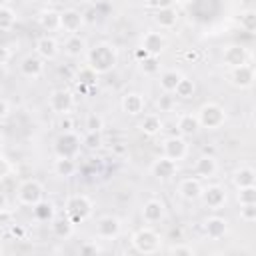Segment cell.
I'll use <instances>...</instances> for the list:
<instances>
[{
    "label": "cell",
    "mask_w": 256,
    "mask_h": 256,
    "mask_svg": "<svg viewBox=\"0 0 256 256\" xmlns=\"http://www.w3.org/2000/svg\"><path fill=\"white\" fill-rule=\"evenodd\" d=\"M84 56H86V64L98 76L112 72L118 64V48L110 42H96L94 46H88Z\"/></svg>",
    "instance_id": "obj_1"
},
{
    "label": "cell",
    "mask_w": 256,
    "mask_h": 256,
    "mask_svg": "<svg viewBox=\"0 0 256 256\" xmlns=\"http://www.w3.org/2000/svg\"><path fill=\"white\" fill-rule=\"evenodd\" d=\"M198 124L204 130H220L226 122V110L218 102H204L196 112Z\"/></svg>",
    "instance_id": "obj_2"
},
{
    "label": "cell",
    "mask_w": 256,
    "mask_h": 256,
    "mask_svg": "<svg viewBox=\"0 0 256 256\" xmlns=\"http://www.w3.org/2000/svg\"><path fill=\"white\" fill-rule=\"evenodd\" d=\"M92 212H94V204H92V200L86 194H72L64 202V214L74 224L86 222L92 216Z\"/></svg>",
    "instance_id": "obj_3"
},
{
    "label": "cell",
    "mask_w": 256,
    "mask_h": 256,
    "mask_svg": "<svg viewBox=\"0 0 256 256\" xmlns=\"http://www.w3.org/2000/svg\"><path fill=\"white\" fill-rule=\"evenodd\" d=\"M130 244L138 254H156L162 248V238L154 228L144 226V228H138L132 234Z\"/></svg>",
    "instance_id": "obj_4"
},
{
    "label": "cell",
    "mask_w": 256,
    "mask_h": 256,
    "mask_svg": "<svg viewBox=\"0 0 256 256\" xmlns=\"http://www.w3.org/2000/svg\"><path fill=\"white\" fill-rule=\"evenodd\" d=\"M82 150V138L74 130H62L54 142V152L60 158H78Z\"/></svg>",
    "instance_id": "obj_5"
},
{
    "label": "cell",
    "mask_w": 256,
    "mask_h": 256,
    "mask_svg": "<svg viewBox=\"0 0 256 256\" xmlns=\"http://www.w3.org/2000/svg\"><path fill=\"white\" fill-rule=\"evenodd\" d=\"M16 198L22 206H32L34 208L38 202L44 200V184L34 180V178L24 180L16 190Z\"/></svg>",
    "instance_id": "obj_6"
},
{
    "label": "cell",
    "mask_w": 256,
    "mask_h": 256,
    "mask_svg": "<svg viewBox=\"0 0 256 256\" xmlns=\"http://www.w3.org/2000/svg\"><path fill=\"white\" fill-rule=\"evenodd\" d=\"M48 108L54 114H58V116L70 114V110L74 108V94L68 88H56V90H52L50 96H48Z\"/></svg>",
    "instance_id": "obj_7"
},
{
    "label": "cell",
    "mask_w": 256,
    "mask_h": 256,
    "mask_svg": "<svg viewBox=\"0 0 256 256\" xmlns=\"http://www.w3.org/2000/svg\"><path fill=\"white\" fill-rule=\"evenodd\" d=\"M122 232V220L114 214L100 216L96 222V236L102 240H116Z\"/></svg>",
    "instance_id": "obj_8"
},
{
    "label": "cell",
    "mask_w": 256,
    "mask_h": 256,
    "mask_svg": "<svg viewBox=\"0 0 256 256\" xmlns=\"http://www.w3.org/2000/svg\"><path fill=\"white\" fill-rule=\"evenodd\" d=\"M188 150H190V146H188V142H186V138L184 136H168L164 142H162V152H164V156H168L170 160H174V162H180V160H184L186 156H188Z\"/></svg>",
    "instance_id": "obj_9"
},
{
    "label": "cell",
    "mask_w": 256,
    "mask_h": 256,
    "mask_svg": "<svg viewBox=\"0 0 256 256\" xmlns=\"http://www.w3.org/2000/svg\"><path fill=\"white\" fill-rule=\"evenodd\" d=\"M200 200L204 202V206H206L208 210H220V208L228 202V194H226V188H224V186H220V184H210V186H204V188H202Z\"/></svg>",
    "instance_id": "obj_10"
},
{
    "label": "cell",
    "mask_w": 256,
    "mask_h": 256,
    "mask_svg": "<svg viewBox=\"0 0 256 256\" xmlns=\"http://www.w3.org/2000/svg\"><path fill=\"white\" fill-rule=\"evenodd\" d=\"M228 80L234 88L238 90H248L252 88L254 84V68L246 62V64H240L236 68H230V74H228Z\"/></svg>",
    "instance_id": "obj_11"
},
{
    "label": "cell",
    "mask_w": 256,
    "mask_h": 256,
    "mask_svg": "<svg viewBox=\"0 0 256 256\" xmlns=\"http://www.w3.org/2000/svg\"><path fill=\"white\" fill-rule=\"evenodd\" d=\"M176 172H178V162H174V160H170L168 156H158L152 164H150V174L154 176V178H158V180H170V178H174L176 176Z\"/></svg>",
    "instance_id": "obj_12"
},
{
    "label": "cell",
    "mask_w": 256,
    "mask_h": 256,
    "mask_svg": "<svg viewBox=\"0 0 256 256\" xmlns=\"http://www.w3.org/2000/svg\"><path fill=\"white\" fill-rule=\"evenodd\" d=\"M120 108L126 116H140L144 114V108H146V100L140 92H126L122 98H120Z\"/></svg>",
    "instance_id": "obj_13"
},
{
    "label": "cell",
    "mask_w": 256,
    "mask_h": 256,
    "mask_svg": "<svg viewBox=\"0 0 256 256\" xmlns=\"http://www.w3.org/2000/svg\"><path fill=\"white\" fill-rule=\"evenodd\" d=\"M34 54H38L44 62H50V60H56L58 54H60V44L56 38L52 36H40L36 40V46H34Z\"/></svg>",
    "instance_id": "obj_14"
},
{
    "label": "cell",
    "mask_w": 256,
    "mask_h": 256,
    "mask_svg": "<svg viewBox=\"0 0 256 256\" xmlns=\"http://www.w3.org/2000/svg\"><path fill=\"white\" fill-rule=\"evenodd\" d=\"M248 50L240 44H228L224 46L222 50V64L228 66V68H236L240 64H246L248 62Z\"/></svg>",
    "instance_id": "obj_15"
},
{
    "label": "cell",
    "mask_w": 256,
    "mask_h": 256,
    "mask_svg": "<svg viewBox=\"0 0 256 256\" xmlns=\"http://www.w3.org/2000/svg\"><path fill=\"white\" fill-rule=\"evenodd\" d=\"M166 218V206L162 200L158 198H150L144 202L142 206V220L146 224H156V222H162Z\"/></svg>",
    "instance_id": "obj_16"
},
{
    "label": "cell",
    "mask_w": 256,
    "mask_h": 256,
    "mask_svg": "<svg viewBox=\"0 0 256 256\" xmlns=\"http://www.w3.org/2000/svg\"><path fill=\"white\" fill-rule=\"evenodd\" d=\"M84 24V16L76 8H66L60 12V30L66 34H78Z\"/></svg>",
    "instance_id": "obj_17"
},
{
    "label": "cell",
    "mask_w": 256,
    "mask_h": 256,
    "mask_svg": "<svg viewBox=\"0 0 256 256\" xmlns=\"http://www.w3.org/2000/svg\"><path fill=\"white\" fill-rule=\"evenodd\" d=\"M20 74L24 78H30V80H36L44 74V60L38 56V54H28L22 58L20 62Z\"/></svg>",
    "instance_id": "obj_18"
},
{
    "label": "cell",
    "mask_w": 256,
    "mask_h": 256,
    "mask_svg": "<svg viewBox=\"0 0 256 256\" xmlns=\"http://www.w3.org/2000/svg\"><path fill=\"white\" fill-rule=\"evenodd\" d=\"M194 172H196L198 178L210 180L218 174V160L212 154H200L194 162Z\"/></svg>",
    "instance_id": "obj_19"
},
{
    "label": "cell",
    "mask_w": 256,
    "mask_h": 256,
    "mask_svg": "<svg viewBox=\"0 0 256 256\" xmlns=\"http://www.w3.org/2000/svg\"><path fill=\"white\" fill-rule=\"evenodd\" d=\"M140 46L152 54V56H160L164 50H166V36L162 32H154V30H148L144 36H142V42Z\"/></svg>",
    "instance_id": "obj_20"
},
{
    "label": "cell",
    "mask_w": 256,
    "mask_h": 256,
    "mask_svg": "<svg viewBox=\"0 0 256 256\" xmlns=\"http://www.w3.org/2000/svg\"><path fill=\"white\" fill-rule=\"evenodd\" d=\"M202 182L198 178H182L178 182V194L182 200L186 202H194V200H200V194H202Z\"/></svg>",
    "instance_id": "obj_21"
},
{
    "label": "cell",
    "mask_w": 256,
    "mask_h": 256,
    "mask_svg": "<svg viewBox=\"0 0 256 256\" xmlns=\"http://www.w3.org/2000/svg\"><path fill=\"white\" fill-rule=\"evenodd\" d=\"M204 228V234L210 238V240H220L226 236L228 232V220L222 218V216H208L202 224Z\"/></svg>",
    "instance_id": "obj_22"
},
{
    "label": "cell",
    "mask_w": 256,
    "mask_h": 256,
    "mask_svg": "<svg viewBox=\"0 0 256 256\" xmlns=\"http://www.w3.org/2000/svg\"><path fill=\"white\" fill-rule=\"evenodd\" d=\"M138 130H140L144 136L152 138V136H158V134L164 130V122H162L160 114H156V112H148V114H144V116L140 118V122H138Z\"/></svg>",
    "instance_id": "obj_23"
},
{
    "label": "cell",
    "mask_w": 256,
    "mask_h": 256,
    "mask_svg": "<svg viewBox=\"0 0 256 256\" xmlns=\"http://www.w3.org/2000/svg\"><path fill=\"white\" fill-rule=\"evenodd\" d=\"M74 222L66 216V214H62V216H54L52 220H50V230H52V234L56 236V238H60V240H68L72 234H74Z\"/></svg>",
    "instance_id": "obj_24"
},
{
    "label": "cell",
    "mask_w": 256,
    "mask_h": 256,
    "mask_svg": "<svg viewBox=\"0 0 256 256\" xmlns=\"http://www.w3.org/2000/svg\"><path fill=\"white\" fill-rule=\"evenodd\" d=\"M86 50H88V42L80 34H68V38L64 40V54L70 58H80L86 54Z\"/></svg>",
    "instance_id": "obj_25"
},
{
    "label": "cell",
    "mask_w": 256,
    "mask_h": 256,
    "mask_svg": "<svg viewBox=\"0 0 256 256\" xmlns=\"http://www.w3.org/2000/svg\"><path fill=\"white\" fill-rule=\"evenodd\" d=\"M176 128H178V134L188 138V136H194L198 130H200V124H198V118L194 112H184L178 116L176 120Z\"/></svg>",
    "instance_id": "obj_26"
},
{
    "label": "cell",
    "mask_w": 256,
    "mask_h": 256,
    "mask_svg": "<svg viewBox=\"0 0 256 256\" xmlns=\"http://www.w3.org/2000/svg\"><path fill=\"white\" fill-rule=\"evenodd\" d=\"M178 18H180V14H178V10H176L174 6L154 10V22H156V26H160L162 30L174 28V26L178 24Z\"/></svg>",
    "instance_id": "obj_27"
},
{
    "label": "cell",
    "mask_w": 256,
    "mask_h": 256,
    "mask_svg": "<svg viewBox=\"0 0 256 256\" xmlns=\"http://www.w3.org/2000/svg\"><path fill=\"white\" fill-rule=\"evenodd\" d=\"M38 24L42 30L46 32H56L60 30V12L54 10V8H44L40 14H38Z\"/></svg>",
    "instance_id": "obj_28"
},
{
    "label": "cell",
    "mask_w": 256,
    "mask_h": 256,
    "mask_svg": "<svg viewBox=\"0 0 256 256\" xmlns=\"http://www.w3.org/2000/svg\"><path fill=\"white\" fill-rule=\"evenodd\" d=\"M232 184L234 188H244V186H256V172L250 166H240L232 172Z\"/></svg>",
    "instance_id": "obj_29"
},
{
    "label": "cell",
    "mask_w": 256,
    "mask_h": 256,
    "mask_svg": "<svg viewBox=\"0 0 256 256\" xmlns=\"http://www.w3.org/2000/svg\"><path fill=\"white\" fill-rule=\"evenodd\" d=\"M182 76H184V74H182L180 70H166V72H162V74H160V80H158L160 90L166 92V94H172V92L176 90V86H178V82H180Z\"/></svg>",
    "instance_id": "obj_30"
},
{
    "label": "cell",
    "mask_w": 256,
    "mask_h": 256,
    "mask_svg": "<svg viewBox=\"0 0 256 256\" xmlns=\"http://www.w3.org/2000/svg\"><path fill=\"white\" fill-rule=\"evenodd\" d=\"M76 170H78V166H76L74 158H60V156H56V160H54V174L56 176L70 178V176L76 174Z\"/></svg>",
    "instance_id": "obj_31"
},
{
    "label": "cell",
    "mask_w": 256,
    "mask_h": 256,
    "mask_svg": "<svg viewBox=\"0 0 256 256\" xmlns=\"http://www.w3.org/2000/svg\"><path fill=\"white\" fill-rule=\"evenodd\" d=\"M74 80H76V84H80V86H88V88H92V86L98 82V74L86 64V66H82V68L76 72Z\"/></svg>",
    "instance_id": "obj_32"
},
{
    "label": "cell",
    "mask_w": 256,
    "mask_h": 256,
    "mask_svg": "<svg viewBox=\"0 0 256 256\" xmlns=\"http://www.w3.org/2000/svg\"><path fill=\"white\" fill-rule=\"evenodd\" d=\"M194 92H196V84L188 76H182L180 82H178V86H176V90H174V94L178 98H182V100H190L194 96Z\"/></svg>",
    "instance_id": "obj_33"
},
{
    "label": "cell",
    "mask_w": 256,
    "mask_h": 256,
    "mask_svg": "<svg viewBox=\"0 0 256 256\" xmlns=\"http://www.w3.org/2000/svg\"><path fill=\"white\" fill-rule=\"evenodd\" d=\"M16 24V12L6 6V4H0V32H10Z\"/></svg>",
    "instance_id": "obj_34"
},
{
    "label": "cell",
    "mask_w": 256,
    "mask_h": 256,
    "mask_svg": "<svg viewBox=\"0 0 256 256\" xmlns=\"http://www.w3.org/2000/svg\"><path fill=\"white\" fill-rule=\"evenodd\" d=\"M34 216L38 220H52L54 218V204L52 202H46V200L38 202L34 206Z\"/></svg>",
    "instance_id": "obj_35"
},
{
    "label": "cell",
    "mask_w": 256,
    "mask_h": 256,
    "mask_svg": "<svg viewBox=\"0 0 256 256\" xmlns=\"http://www.w3.org/2000/svg\"><path fill=\"white\" fill-rule=\"evenodd\" d=\"M236 202L238 204H252V202H256V186L236 188Z\"/></svg>",
    "instance_id": "obj_36"
},
{
    "label": "cell",
    "mask_w": 256,
    "mask_h": 256,
    "mask_svg": "<svg viewBox=\"0 0 256 256\" xmlns=\"http://www.w3.org/2000/svg\"><path fill=\"white\" fill-rule=\"evenodd\" d=\"M140 64V70L144 72V74H158L160 72V58L158 56H146L144 60H140L138 62Z\"/></svg>",
    "instance_id": "obj_37"
},
{
    "label": "cell",
    "mask_w": 256,
    "mask_h": 256,
    "mask_svg": "<svg viewBox=\"0 0 256 256\" xmlns=\"http://www.w3.org/2000/svg\"><path fill=\"white\" fill-rule=\"evenodd\" d=\"M240 28L244 32H254L256 30V12L254 10L240 12Z\"/></svg>",
    "instance_id": "obj_38"
},
{
    "label": "cell",
    "mask_w": 256,
    "mask_h": 256,
    "mask_svg": "<svg viewBox=\"0 0 256 256\" xmlns=\"http://www.w3.org/2000/svg\"><path fill=\"white\" fill-rule=\"evenodd\" d=\"M82 148H88V150L102 148V132H86V136L82 138Z\"/></svg>",
    "instance_id": "obj_39"
},
{
    "label": "cell",
    "mask_w": 256,
    "mask_h": 256,
    "mask_svg": "<svg viewBox=\"0 0 256 256\" xmlns=\"http://www.w3.org/2000/svg\"><path fill=\"white\" fill-rule=\"evenodd\" d=\"M86 132H102L104 128V118L100 114H88L86 116Z\"/></svg>",
    "instance_id": "obj_40"
},
{
    "label": "cell",
    "mask_w": 256,
    "mask_h": 256,
    "mask_svg": "<svg viewBox=\"0 0 256 256\" xmlns=\"http://www.w3.org/2000/svg\"><path fill=\"white\" fill-rule=\"evenodd\" d=\"M240 220L246 224L256 222V202L252 204H240Z\"/></svg>",
    "instance_id": "obj_41"
},
{
    "label": "cell",
    "mask_w": 256,
    "mask_h": 256,
    "mask_svg": "<svg viewBox=\"0 0 256 256\" xmlns=\"http://www.w3.org/2000/svg\"><path fill=\"white\" fill-rule=\"evenodd\" d=\"M168 252L170 254H176V256H194L196 250L190 244H174V246L168 248Z\"/></svg>",
    "instance_id": "obj_42"
},
{
    "label": "cell",
    "mask_w": 256,
    "mask_h": 256,
    "mask_svg": "<svg viewBox=\"0 0 256 256\" xmlns=\"http://www.w3.org/2000/svg\"><path fill=\"white\" fill-rule=\"evenodd\" d=\"M98 252H102V248L96 242H90V240L78 246V254H82V256H92V254H98Z\"/></svg>",
    "instance_id": "obj_43"
},
{
    "label": "cell",
    "mask_w": 256,
    "mask_h": 256,
    "mask_svg": "<svg viewBox=\"0 0 256 256\" xmlns=\"http://www.w3.org/2000/svg\"><path fill=\"white\" fill-rule=\"evenodd\" d=\"M12 172H14V164L4 154H0V180L6 178V176H10Z\"/></svg>",
    "instance_id": "obj_44"
},
{
    "label": "cell",
    "mask_w": 256,
    "mask_h": 256,
    "mask_svg": "<svg viewBox=\"0 0 256 256\" xmlns=\"http://www.w3.org/2000/svg\"><path fill=\"white\" fill-rule=\"evenodd\" d=\"M148 8H154V10H160V8H170L176 4V0H148L146 2Z\"/></svg>",
    "instance_id": "obj_45"
},
{
    "label": "cell",
    "mask_w": 256,
    "mask_h": 256,
    "mask_svg": "<svg viewBox=\"0 0 256 256\" xmlns=\"http://www.w3.org/2000/svg\"><path fill=\"white\" fill-rule=\"evenodd\" d=\"M8 114H10V102H8L6 98H2V96H0V120H2V118H6Z\"/></svg>",
    "instance_id": "obj_46"
},
{
    "label": "cell",
    "mask_w": 256,
    "mask_h": 256,
    "mask_svg": "<svg viewBox=\"0 0 256 256\" xmlns=\"http://www.w3.org/2000/svg\"><path fill=\"white\" fill-rule=\"evenodd\" d=\"M8 210H10V202H8L6 194L0 192V214H4V212H8Z\"/></svg>",
    "instance_id": "obj_47"
},
{
    "label": "cell",
    "mask_w": 256,
    "mask_h": 256,
    "mask_svg": "<svg viewBox=\"0 0 256 256\" xmlns=\"http://www.w3.org/2000/svg\"><path fill=\"white\" fill-rule=\"evenodd\" d=\"M10 234H12V236H16V240H20V238L24 236V228H22V226H18V224H16V226L12 224V226H10Z\"/></svg>",
    "instance_id": "obj_48"
},
{
    "label": "cell",
    "mask_w": 256,
    "mask_h": 256,
    "mask_svg": "<svg viewBox=\"0 0 256 256\" xmlns=\"http://www.w3.org/2000/svg\"><path fill=\"white\" fill-rule=\"evenodd\" d=\"M10 58V50L6 46H0V64H6Z\"/></svg>",
    "instance_id": "obj_49"
},
{
    "label": "cell",
    "mask_w": 256,
    "mask_h": 256,
    "mask_svg": "<svg viewBox=\"0 0 256 256\" xmlns=\"http://www.w3.org/2000/svg\"><path fill=\"white\" fill-rule=\"evenodd\" d=\"M168 98H170V96H168L166 92H164V94H162V96L158 98V106H160V110H162V108H168V106H170V100H168Z\"/></svg>",
    "instance_id": "obj_50"
},
{
    "label": "cell",
    "mask_w": 256,
    "mask_h": 256,
    "mask_svg": "<svg viewBox=\"0 0 256 256\" xmlns=\"http://www.w3.org/2000/svg\"><path fill=\"white\" fill-rule=\"evenodd\" d=\"M60 126H62V130H72V120L68 118V114H64V118H62Z\"/></svg>",
    "instance_id": "obj_51"
},
{
    "label": "cell",
    "mask_w": 256,
    "mask_h": 256,
    "mask_svg": "<svg viewBox=\"0 0 256 256\" xmlns=\"http://www.w3.org/2000/svg\"><path fill=\"white\" fill-rule=\"evenodd\" d=\"M134 56H136V58H138V62H140V60H144V58H146V56H150V54H148V52H146V50H144V48L140 46V48H136Z\"/></svg>",
    "instance_id": "obj_52"
},
{
    "label": "cell",
    "mask_w": 256,
    "mask_h": 256,
    "mask_svg": "<svg viewBox=\"0 0 256 256\" xmlns=\"http://www.w3.org/2000/svg\"><path fill=\"white\" fill-rule=\"evenodd\" d=\"M186 58H188V60H198V52H196V50H188V52H186Z\"/></svg>",
    "instance_id": "obj_53"
},
{
    "label": "cell",
    "mask_w": 256,
    "mask_h": 256,
    "mask_svg": "<svg viewBox=\"0 0 256 256\" xmlns=\"http://www.w3.org/2000/svg\"><path fill=\"white\" fill-rule=\"evenodd\" d=\"M80 2H84L86 6H96V4H100L102 0H80Z\"/></svg>",
    "instance_id": "obj_54"
},
{
    "label": "cell",
    "mask_w": 256,
    "mask_h": 256,
    "mask_svg": "<svg viewBox=\"0 0 256 256\" xmlns=\"http://www.w3.org/2000/svg\"><path fill=\"white\" fill-rule=\"evenodd\" d=\"M176 2H190V0H176Z\"/></svg>",
    "instance_id": "obj_55"
},
{
    "label": "cell",
    "mask_w": 256,
    "mask_h": 256,
    "mask_svg": "<svg viewBox=\"0 0 256 256\" xmlns=\"http://www.w3.org/2000/svg\"><path fill=\"white\" fill-rule=\"evenodd\" d=\"M28 2H36V0H28Z\"/></svg>",
    "instance_id": "obj_56"
}]
</instances>
